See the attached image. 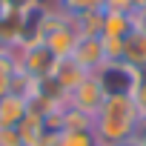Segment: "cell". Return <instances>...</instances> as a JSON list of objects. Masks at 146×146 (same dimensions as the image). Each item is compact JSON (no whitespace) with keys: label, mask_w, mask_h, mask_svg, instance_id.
Instances as JSON below:
<instances>
[{"label":"cell","mask_w":146,"mask_h":146,"mask_svg":"<svg viewBox=\"0 0 146 146\" xmlns=\"http://www.w3.org/2000/svg\"><path fill=\"white\" fill-rule=\"evenodd\" d=\"M140 115L132 95H106L100 112L95 115L92 135L98 146H126L137 132Z\"/></svg>","instance_id":"cell-1"},{"label":"cell","mask_w":146,"mask_h":146,"mask_svg":"<svg viewBox=\"0 0 146 146\" xmlns=\"http://www.w3.org/2000/svg\"><path fill=\"white\" fill-rule=\"evenodd\" d=\"M78 29H75V23H72V17L66 20V23H60L57 29H52V32H46L43 35V43H46V49L54 54V60H63V57H72V52H75V46H78Z\"/></svg>","instance_id":"cell-3"},{"label":"cell","mask_w":146,"mask_h":146,"mask_svg":"<svg viewBox=\"0 0 146 146\" xmlns=\"http://www.w3.org/2000/svg\"><path fill=\"white\" fill-rule=\"evenodd\" d=\"M132 23H135V29H137V32H143V35H146V9L132 12Z\"/></svg>","instance_id":"cell-14"},{"label":"cell","mask_w":146,"mask_h":146,"mask_svg":"<svg viewBox=\"0 0 146 146\" xmlns=\"http://www.w3.org/2000/svg\"><path fill=\"white\" fill-rule=\"evenodd\" d=\"M103 100H106V89H103V83H100L98 75H86L80 86H75L69 92V106L72 109H80L89 117H95L100 112Z\"/></svg>","instance_id":"cell-2"},{"label":"cell","mask_w":146,"mask_h":146,"mask_svg":"<svg viewBox=\"0 0 146 146\" xmlns=\"http://www.w3.org/2000/svg\"><path fill=\"white\" fill-rule=\"evenodd\" d=\"M29 115V100L17 92L0 98V129H17V123Z\"/></svg>","instance_id":"cell-5"},{"label":"cell","mask_w":146,"mask_h":146,"mask_svg":"<svg viewBox=\"0 0 146 146\" xmlns=\"http://www.w3.org/2000/svg\"><path fill=\"white\" fill-rule=\"evenodd\" d=\"M89 75V72H83L72 57H63V60H54V69H52V78L60 83V89L69 95L75 86H80L83 83V78Z\"/></svg>","instance_id":"cell-6"},{"label":"cell","mask_w":146,"mask_h":146,"mask_svg":"<svg viewBox=\"0 0 146 146\" xmlns=\"http://www.w3.org/2000/svg\"><path fill=\"white\" fill-rule=\"evenodd\" d=\"M46 132H49V129H46V117H43L40 112H32V109H29V115L17 123V135H20V143H23V146H40Z\"/></svg>","instance_id":"cell-7"},{"label":"cell","mask_w":146,"mask_h":146,"mask_svg":"<svg viewBox=\"0 0 146 146\" xmlns=\"http://www.w3.org/2000/svg\"><path fill=\"white\" fill-rule=\"evenodd\" d=\"M6 52H9V46H6L3 40H0V54H6Z\"/></svg>","instance_id":"cell-16"},{"label":"cell","mask_w":146,"mask_h":146,"mask_svg":"<svg viewBox=\"0 0 146 146\" xmlns=\"http://www.w3.org/2000/svg\"><path fill=\"white\" fill-rule=\"evenodd\" d=\"M0 146H23L17 129H0Z\"/></svg>","instance_id":"cell-12"},{"label":"cell","mask_w":146,"mask_h":146,"mask_svg":"<svg viewBox=\"0 0 146 146\" xmlns=\"http://www.w3.org/2000/svg\"><path fill=\"white\" fill-rule=\"evenodd\" d=\"M57 146H98L92 132H57Z\"/></svg>","instance_id":"cell-10"},{"label":"cell","mask_w":146,"mask_h":146,"mask_svg":"<svg viewBox=\"0 0 146 146\" xmlns=\"http://www.w3.org/2000/svg\"><path fill=\"white\" fill-rule=\"evenodd\" d=\"M103 12H126V15H132L135 9H132V0H106Z\"/></svg>","instance_id":"cell-13"},{"label":"cell","mask_w":146,"mask_h":146,"mask_svg":"<svg viewBox=\"0 0 146 146\" xmlns=\"http://www.w3.org/2000/svg\"><path fill=\"white\" fill-rule=\"evenodd\" d=\"M123 63L135 66V69H146V35L132 29L123 37Z\"/></svg>","instance_id":"cell-8"},{"label":"cell","mask_w":146,"mask_h":146,"mask_svg":"<svg viewBox=\"0 0 146 146\" xmlns=\"http://www.w3.org/2000/svg\"><path fill=\"white\" fill-rule=\"evenodd\" d=\"M72 60H75L83 72L98 75V72L106 66V54H103L100 37H78V46H75V52H72Z\"/></svg>","instance_id":"cell-4"},{"label":"cell","mask_w":146,"mask_h":146,"mask_svg":"<svg viewBox=\"0 0 146 146\" xmlns=\"http://www.w3.org/2000/svg\"><path fill=\"white\" fill-rule=\"evenodd\" d=\"M100 46H103L106 63L123 60V37H106V35H100Z\"/></svg>","instance_id":"cell-11"},{"label":"cell","mask_w":146,"mask_h":146,"mask_svg":"<svg viewBox=\"0 0 146 146\" xmlns=\"http://www.w3.org/2000/svg\"><path fill=\"white\" fill-rule=\"evenodd\" d=\"M132 9L137 12V9H146V0H132Z\"/></svg>","instance_id":"cell-15"},{"label":"cell","mask_w":146,"mask_h":146,"mask_svg":"<svg viewBox=\"0 0 146 146\" xmlns=\"http://www.w3.org/2000/svg\"><path fill=\"white\" fill-rule=\"evenodd\" d=\"M135 29L132 15L126 12H103V35L106 37H126Z\"/></svg>","instance_id":"cell-9"}]
</instances>
